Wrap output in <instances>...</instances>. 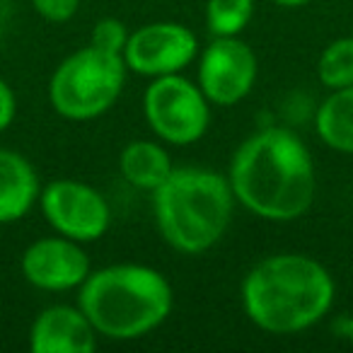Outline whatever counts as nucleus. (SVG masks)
<instances>
[{
	"label": "nucleus",
	"mask_w": 353,
	"mask_h": 353,
	"mask_svg": "<svg viewBox=\"0 0 353 353\" xmlns=\"http://www.w3.org/2000/svg\"><path fill=\"white\" fill-rule=\"evenodd\" d=\"M172 170L174 165L162 141L138 138V141L126 143L119 152V172L126 179V184L141 192L152 194L172 174Z\"/></svg>",
	"instance_id": "nucleus-13"
},
{
	"label": "nucleus",
	"mask_w": 353,
	"mask_h": 353,
	"mask_svg": "<svg viewBox=\"0 0 353 353\" xmlns=\"http://www.w3.org/2000/svg\"><path fill=\"white\" fill-rule=\"evenodd\" d=\"M274 6H279V8H285V10H295V8H305V6H310L312 0H271Z\"/></svg>",
	"instance_id": "nucleus-21"
},
{
	"label": "nucleus",
	"mask_w": 353,
	"mask_h": 353,
	"mask_svg": "<svg viewBox=\"0 0 353 353\" xmlns=\"http://www.w3.org/2000/svg\"><path fill=\"white\" fill-rule=\"evenodd\" d=\"M78 307L109 341H136L165 324L174 290L162 271L148 264H109L90 271L78 288Z\"/></svg>",
	"instance_id": "nucleus-3"
},
{
	"label": "nucleus",
	"mask_w": 353,
	"mask_h": 353,
	"mask_svg": "<svg viewBox=\"0 0 353 353\" xmlns=\"http://www.w3.org/2000/svg\"><path fill=\"white\" fill-rule=\"evenodd\" d=\"M37 206L56 235L70 237L80 245L102 240L112 225V208L104 194L73 176L46 182Z\"/></svg>",
	"instance_id": "nucleus-7"
},
{
	"label": "nucleus",
	"mask_w": 353,
	"mask_h": 353,
	"mask_svg": "<svg viewBox=\"0 0 353 353\" xmlns=\"http://www.w3.org/2000/svg\"><path fill=\"white\" fill-rule=\"evenodd\" d=\"M242 310L256 329L290 336L312 329L336 298L334 276L322 261L303 252H279L259 259L240 288Z\"/></svg>",
	"instance_id": "nucleus-2"
},
{
	"label": "nucleus",
	"mask_w": 353,
	"mask_h": 353,
	"mask_svg": "<svg viewBox=\"0 0 353 353\" xmlns=\"http://www.w3.org/2000/svg\"><path fill=\"white\" fill-rule=\"evenodd\" d=\"M343 334H346L348 343H351V346H353V314L346 319V329H343Z\"/></svg>",
	"instance_id": "nucleus-22"
},
{
	"label": "nucleus",
	"mask_w": 353,
	"mask_h": 353,
	"mask_svg": "<svg viewBox=\"0 0 353 353\" xmlns=\"http://www.w3.org/2000/svg\"><path fill=\"white\" fill-rule=\"evenodd\" d=\"M17 117V97L6 78H0V133L8 131Z\"/></svg>",
	"instance_id": "nucleus-19"
},
{
	"label": "nucleus",
	"mask_w": 353,
	"mask_h": 353,
	"mask_svg": "<svg viewBox=\"0 0 353 353\" xmlns=\"http://www.w3.org/2000/svg\"><path fill=\"white\" fill-rule=\"evenodd\" d=\"M228 174L208 167H174L152 192V218L160 237L179 254L196 256L225 237L235 216Z\"/></svg>",
	"instance_id": "nucleus-4"
},
{
	"label": "nucleus",
	"mask_w": 353,
	"mask_h": 353,
	"mask_svg": "<svg viewBox=\"0 0 353 353\" xmlns=\"http://www.w3.org/2000/svg\"><path fill=\"white\" fill-rule=\"evenodd\" d=\"M317 138L334 152L353 155V85L332 90L314 114Z\"/></svg>",
	"instance_id": "nucleus-14"
},
{
	"label": "nucleus",
	"mask_w": 353,
	"mask_h": 353,
	"mask_svg": "<svg viewBox=\"0 0 353 353\" xmlns=\"http://www.w3.org/2000/svg\"><path fill=\"white\" fill-rule=\"evenodd\" d=\"M123 56L88 44L65 56L49 80V104L68 121H92L107 114L126 88Z\"/></svg>",
	"instance_id": "nucleus-5"
},
{
	"label": "nucleus",
	"mask_w": 353,
	"mask_h": 353,
	"mask_svg": "<svg viewBox=\"0 0 353 353\" xmlns=\"http://www.w3.org/2000/svg\"><path fill=\"white\" fill-rule=\"evenodd\" d=\"M99 334L75 305H49L30 327L32 353H92Z\"/></svg>",
	"instance_id": "nucleus-11"
},
{
	"label": "nucleus",
	"mask_w": 353,
	"mask_h": 353,
	"mask_svg": "<svg viewBox=\"0 0 353 353\" xmlns=\"http://www.w3.org/2000/svg\"><path fill=\"white\" fill-rule=\"evenodd\" d=\"M254 0H206V30L211 37H240L252 25Z\"/></svg>",
	"instance_id": "nucleus-15"
},
{
	"label": "nucleus",
	"mask_w": 353,
	"mask_h": 353,
	"mask_svg": "<svg viewBox=\"0 0 353 353\" xmlns=\"http://www.w3.org/2000/svg\"><path fill=\"white\" fill-rule=\"evenodd\" d=\"M128 34L131 32L126 30L119 17H102L92 25V32H90V44L97 46L102 51H109V54H123V46L128 41Z\"/></svg>",
	"instance_id": "nucleus-17"
},
{
	"label": "nucleus",
	"mask_w": 353,
	"mask_h": 353,
	"mask_svg": "<svg viewBox=\"0 0 353 353\" xmlns=\"http://www.w3.org/2000/svg\"><path fill=\"white\" fill-rule=\"evenodd\" d=\"M8 25H10V0H0V44L6 39Z\"/></svg>",
	"instance_id": "nucleus-20"
},
{
	"label": "nucleus",
	"mask_w": 353,
	"mask_h": 353,
	"mask_svg": "<svg viewBox=\"0 0 353 353\" xmlns=\"http://www.w3.org/2000/svg\"><path fill=\"white\" fill-rule=\"evenodd\" d=\"M199 51L201 44L192 27L162 20L133 30L121 56L128 73L152 80L187 70L196 61Z\"/></svg>",
	"instance_id": "nucleus-9"
},
{
	"label": "nucleus",
	"mask_w": 353,
	"mask_h": 353,
	"mask_svg": "<svg viewBox=\"0 0 353 353\" xmlns=\"http://www.w3.org/2000/svg\"><path fill=\"white\" fill-rule=\"evenodd\" d=\"M41 179L22 152L0 148V225L17 223L37 206Z\"/></svg>",
	"instance_id": "nucleus-12"
},
{
	"label": "nucleus",
	"mask_w": 353,
	"mask_h": 353,
	"mask_svg": "<svg viewBox=\"0 0 353 353\" xmlns=\"http://www.w3.org/2000/svg\"><path fill=\"white\" fill-rule=\"evenodd\" d=\"M213 104L196 80L182 73L152 78L143 92V117L157 141L187 148L199 143L211 126Z\"/></svg>",
	"instance_id": "nucleus-6"
},
{
	"label": "nucleus",
	"mask_w": 353,
	"mask_h": 353,
	"mask_svg": "<svg viewBox=\"0 0 353 353\" xmlns=\"http://www.w3.org/2000/svg\"><path fill=\"white\" fill-rule=\"evenodd\" d=\"M235 201L269 223L300 221L317 196V170L307 143L285 126L250 133L228 165Z\"/></svg>",
	"instance_id": "nucleus-1"
},
{
	"label": "nucleus",
	"mask_w": 353,
	"mask_h": 353,
	"mask_svg": "<svg viewBox=\"0 0 353 353\" xmlns=\"http://www.w3.org/2000/svg\"><path fill=\"white\" fill-rule=\"evenodd\" d=\"M34 12L51 25L70 22L80 10V0H30Z\"/></svg>",
	"instance_id": "nucleus-18"
},
{
	"label": "nucleus",
	"mask_w": 353,
	"mask_h": 353,
	"mask_svg": "<svg viewBox=\"0 0 353 353\" xmlns=\"http://www.w3.org/2000/svg\"><path fill=\"white\" fill-rule=\"evenodd\" d=\"M317 80L322 88L341 90L353 85V34L329 41L317 59Z\"/></svg>",
	"instance_id": "nucleus-16"
},
{
	"label": "nucleus",
	"mask_w": 353,
	"mask_h": 353,
	"mask_svg": "<svg viewBox=\"0 0 353 353\" xmlns=\"http://www.w3.org/2000/svg\"><path fill=\"white\" fill-rule=\"evenodd\" d=\"M259 78V59L240 37H211L196 56V85L213 107H235L250 97Z\"/></svg>",
	"instance_id": "nucleus-8"
},
{
	"label": "nucleus",
	"mask_w": 353,
	"mask_h": 353,
	"mask_svg": "<svg viewBox=\"0 0 353 353\" xmlns=\"http://www.w3.org/2000/svg\"><path fill=\"white\" fill-rule=\"evenodd\" d=\"M22 279L37 290L65 293L78 290L90 276V256L85 245L63 235L39 237L25 247L20 256Z\"/></svg>",
	"instance_id": "nucleus-10"
}]
</instances>
